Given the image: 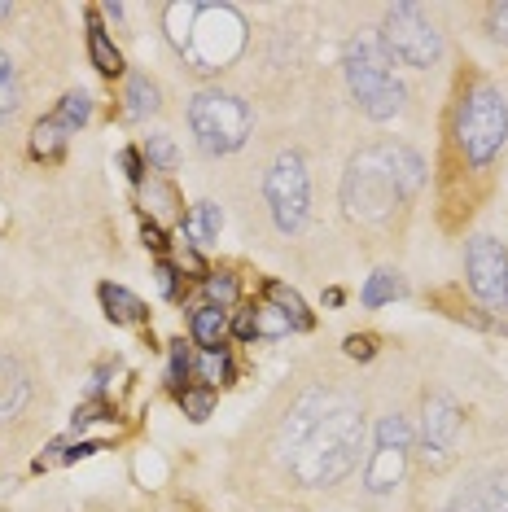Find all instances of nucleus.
I'll list each match as a JSON object with an SVG mask.
<instances>
[{"label": "nucleus", "mask_w": 508, "mask_h": 512, "mask_svg": "<svg viewBox=\"0 0 508 512\" xmlns=\"http://www.w3.org/2000/svg\"><path fill=\"white\" fill-rule=\"evenodd\" d=\"M180 407H184L189 421H206L211 407H215V394L211 390H180Z\"/></svg>", "instance_id": "a878e982"}, {"label": "nucleus", "mask_w": 508, "mask_h": 512, "mask_svg": "<svg viewBox=\"0 0 508 512\" xmlns=\"http://www.w3.org/2000/svg\"><path fill=\"white\" fill-rule=\"evenodd\" d=\"M101 307L114 324H141L145 320V302L136 294H127L123 285H101Z\"/></svg>", "instance_id": "ddd939ff"}, {"label": "nucleus", "mask_w": 508, "mask_h": 512, "mask_svg": "<svg viewBox=\"0 0 508 512\" xmlns=\"http://www.w3.org/2000/svg\"><path fill=\"white\" fill-rule=\"evenodd\" d=\"M154 276H158V294H163V298H176V267H171V263H158Z\"/></svg>", "instance_id": "473e14b6"}, {"label": "nucleus", "mask_w": 508, "mask_h": 512, "mask_svg": "<svg viewBox=\"0 0 508 512\" xmlns=\"http://www.w3.org/2000/svg\"><path fill=\"white\" fill-rule=\"evenodd\" d=\"M167 36L193 71L215 75L246 49V18L233 5H167Z\"/></svg>", "instance_id": "7ed1b4c3"}, {"label": "nucleus", "mask_w": 508, "mask_h": 512, "mask_svg": "<svg viewBox=\"0 0 508 512\" xmlns=\"http://www.w3.org/2000/svg\"><path fill=\"white\" fill-rule=\"evenodd\" d=\"M399 294H403L399 272L381 267V272H373V276H368V285H364V307H381V302H395Z\"/></svg>", "instance_id": "a211bd4d"}, {"label": "nucleus", "mask_w": 508, "mask_h": 512, "mask_svg": "<svg viewBox=\"0 0 508 512\" xmlns=\"http://www.w3.org/2000/svg\"><path fill=\"white\" fill-rule=\"evenodd\" d=\"M189 351H184V342H171V364H167V381L176 390H184V377H189Z\"/></svg>", "instance_id": "cd10ccee"}, {"label": "nucleus", "mask_w": 508, "mask_h": 512, "mask_svg": "<svg viewBox=\"0 0 508 512\" xmlns=\"http://www.w3.org/2000/svg\"><path fill=\"white\" fill-rule=\"evenodd\" d=\"M342 71H346V88H351V97L360 101L368 119L386 123L403 110V84L395 79V62L381 49V40L355 36L342 53Z\"/></svg>", "instance_id": "20e7f679"}, {"label": "nucleus", "mask_w": 508, "mask_h": 512, "mask_svg": "<svg viewBox=\"0 0 508 512\" xmlns=\"http://www.w3.org/2000/svg\"><path fill=\"white\" fill-rule=\"evenodd\" d=\"M425 180V162L408 145H373L351 158L342 176V206L351 219L381 224L395 215L403 197H412Z\"/></svg>", "instance_id": "f03ea898"}, {"label": "nucleus", "mask_w": 508, "mask_h": 512, "mask_svg": "<svg viewBox=\"0 0 508 512\" xmlns=\"http://www.w3.org/2000/svg\"><path fill=\"white\" fill-rule=\"evenodd\" d=\"M268 298L276 302V311H281L285 320L294 324V329H311V316H307V307H303V298L294 294L290 285H281V281H272L268 285Z\"/></svg>", "instance_id": "f3484780"}, {"label": "nucleus", "mask_w": 508, "mask_h": 512, "mask_svg": "<svg viewBox=\"0 0 508 512\" xmlns=\"http://www.w3.org/2000/svg\"><path fill=\"white\" fill-rule=\"evenodd\" d=\"M198 372H202L206 390L228 386V381H233V359H228L224 346H219V351H202V359H198Z\"/></svg>", "instance_id": "412c9836"}, {"label": "nucleus", "mask_w": 508, "mask_h": 512, "mask_svg": "<svg viewBox=\"0 0 508 512\" xmlns=\"http://www.w3.org/2000/svg\"><path fill=\"white\" fill-rule=\"evenodd\" d=\"M219 224H224V215H219L215 202H198L193 206V215L184 219V232H189V241H211Z\"/></svg>", "instance_id": "6ab92c4d"}, {"label": "nucleus", "mask_w": 508, "mask_h": 512, "mask_svg": "<svg viewBox=\"0 0 508 512\" xmlns=\"http://www.w3.org/2000/svg\"><path fill=\"white\" fill-rule=\"evenodd\" d=\"M469 289L478 294L482 307L504 311L508 307V250L495 237H473L465 254Z\"/></svg>", "instance_id": "9d476101"}, {"label": "nucleus", "mask_w": 508, "mask_h": 512, "mask_svg": "<svg viewBox=\"0 0 508 512\" xmlns=\"http://www.w3.org/2000/svg\"><path fill=\"white\" fill-rule=\"evenodd\" d=\"M290 329H294V324L285 320V316H281V311H276V307H263V311H259V333H268V337H281V333H290Z\"/></svg>", "instance_id": "c756f323"}, {"label": "nucleus", "mask_w": 508, "mask_h": 512, "mask_svg": "<svg viewBox=\"0 0 508 512\" xmlns=\"http://www.w3.org/2000/svg\"><path fill=\"white\" fill-rule=\"evenodd\" d=\"M381 49L390 53V62L425 71L443 57V36L434 31V22L425 18L421 5H395L386 9V22H381Z\"/></svg>", "instance_id": "0eeeda50"}, {"label": "nucleus", "mask_w": 508, "mask_h": 512, "mask_svg": "<svg viewBox=\"0 0 508 512\" xmlns=\"http://www.w3.org/2000/svg\"><path fill=\"white\" fill-rule=\"evenodd\" d=\"M62 141H66L62 127H57L53 119H44L36 132H31V154H36V158H53L57 149H62Z\"/></svg>", "instance_id": "5701e85b"}, {"label": "nucleus", "mask_w": 508, "mask_h": 512, "mask_svg": "<svg viewBox=\"0 0 508 512\" xmlns=\"http://www.w3.org/2000/svg\"><path fill=\"white\" fill-rule=\"evenodd\" d=\"M504 333H508V329H504Z\"/></svg>", "instance_id": "4c0bfd02"}, {"label": "nucleus", "mask_w": 508, "mask_h": 512, "mask_svg": "<svg viewBox=\"0 0 508 512\" xmlns=\"http://www.w3.org/2000/svg\"><path fill=\"white\" fill-rule=\"evenodd\" d=\"M233 333L241 337V342H250V337H259V311H241V316L233 320Z\"/></svg>", "instance_id": "2f4dec72"}, {"label": "nucleus", "mask_w": 508, "mask_h": 512, "mask_svg": "<svg viewBox=\"0 0 508 512\" xmlns=\"http://www.w3.org/2000/svg\"><path fill=\"white\" fill-rule=\"evenodd\" d=\"M263 193H268L272 219L281 232H298L307 224V206H311V176H307V162L303 154H281L272 162L268 180H263Z\"/></svg>", "instance_id": "6e6552de"}, {"label": "nucleus", "mask_w": 508, "mask_h": 512, "mask_svg": "<svg viewBox=\"0 0 508 512\" xmlns=\"http://www.w3.org/2000/svg\"><path fill=\"white\" fill-rule=\"evenodd\" d=\"M408 451H412V425H408V416H399V412L381 416L377 447H373V456H368V473H364L368 491H373V495L395 491V486L403 482V473H408Z\"/></svg>", "instance_id": "1a4fd4ad"}, {"label": "nucleus", "mask_w": 508, "mask_h": 512, "mask_svg": "<svg viewBox=\"0 0 508 512\" xmlns=\"http://www.w3.org/2000/svg\"><path fill=\"white\" fill-rule=\"evenodd\" d=\"M189 127L198 149H206V154H237L250 136V106L233 92L202 88L189 101Z\"/></svg>", "instance_id": "39448f33"}, {"label": "nucleus", "mask_w": 508, "mask_h": 512, "mask_svg": "<svg viewBox=\"0 0 508 512\" xmlns=\"http://www.w3.org/2000/svg\"><path fill=\"white\" fill-rule=\"evenodd\" d=\"M447 512H487V499H482V491H478V482L473 486H465L452 504H447Z\"/></svg>", "instance_id": "c85d7f7f"}, {"label": "nucleus", "mask_w": 508, "mask_h": 512, "mask_svg": "<svg viewBox=\"0 0 508 512\" xmlns=\"http://www.w3.org/2000/svg\"><path fill=\"white\" fill-rule=\"evenodd\" d=\"M206 298H211V307H219V311H224L228 302L237 298V281H233V276H224V272H219V276H211V281H206Z\"/></svg>", "instance_id": "bb28decb"}, {"label": "nucleus", "mask_w": 508, "mask_h": 512, "mask_svg": "<svg viewBox=\"0 0 508 512\" xmlns=\"http://www.w3.org/2000/svg\"><path fill=\"white\" fill-rule=\"evenodd\" d=\"M88 53H92V66H97L101 75H119L123 71V57H119V49H114V40L106 36L101 22H92L88 27Z\"/></svg>", "instance_id": "2eb2a0df"}, {"label": "nucleus", "mask_w": 508, "mask_h": 512, "mask_svg": "<svg viewBox=\"0 0 508 512\" xmlns=\"http://www.w3.org/2000/svg\"><path fill=\"white\" fill-rule=\"evenodd\" d=\"M123 167H127V176H132V180L145 176V171H141V154H136V149H123Z\"/></svg>", "instance_id": "f704fd0d"}, {"label": "nucleus", "mask_w": 508, "mask_h": 512, "mask_svg": "<svg viewBox=\"0 0 508 512\" xmlns=\"http://www.w3.org/2000/svg\"><path fill=\"white\" fill-rule=\"evenodd\" d=\"M145 158H149V167H154V171H176L180 149H176V141H171V136L154 132V136L145 141Z\"/></svg>", "instance_id": "4be33fe9"}, {"label": "nucleus", "mask_w": 508, "mask_h": 512, "mask_svg": "<svg viewBox=\"0 0 508 512\" xmlns=\"http://www.w3.org/2000/svg\"><path fill=\"white\" fill-rule=\"evenodd\" d=\"M373 337H346V355H355V359H373Z\"/></svg>", "instance_id": "72a5a7b5"}, {"label": "nucleus", "mask_w": 508, "mask_h": 512, "mask_svg": "<svg viewBox=\"0 0 508 512\" xmlns=\"http://www.w3.org/2000/svg\"><path fill=\"white\" fill-rule=\"evenodd\" d=\"M27 372L18 368V359L0 355V421H9V416H18L22 407H27Z\"/></svg>", "instance_id": "f8f14e48"}, {"label": "nucleus", "mask_w": 508, "mask_h": 512, "mask_svg": "<svg viewBox=\"0 0 508 512\" xmlns=\"http://www.w3.org/2000/svg\"><path fill=\"white\" fill-rule=\"evenodd\" d=\"M460 438V407L452 394H430L421 407V447H425V464L443 469L456 451Z\"/></svg>", "instance_id": "9b49d317"}, {"label": "nucleus", "mask_w": 508, "mask_h": 512, "mask_svg": "<svg viewBox=\"0 0 508 512\" xmlns=\"http://www.w3.org/2000/svg\"><path fill=\"white\" fill-rule=\"evenodd\" d=\"M281 451L290 460V473L303 486H338L360 464L364 451L360 403L325 390L303 394L281 429Z\"/></svg>", "instance_id": "f257e3e1"}, {"label": "nucleus", "mask_w": 508, "mask_h": 512, "mask_svg": "<svg viewBox=\"0 0 508 512\" xmlns=\"http://www.w3.org/2000/svg\"><path fill=\"white\" fill-rule=\"evenodd\" d=\"M14 106H18V75H14V62L0 53V123L14 114Z\"/></svg>", "instance_id": "393cba45"}, {"label": "nucleus", "mask_w": 508, "mask_h": 512, "mask_svg": "<svg viewBox=\"0 0 508 512\" xmlns=\"http://www.w3.org/2000/svg\"><path fill=\"white\" fill-rule=\"evenodd\" d=\"M88 114H92L88 92H66L62 106H57V114H53V123L62 127V132H75V127H84V123H88Z\"/></svg>", "instance_id": "aec40b11"}, {"label": "nucleus", "mask_w": 508, "mask_h": 512, "mask_svg": "<svg viewBox=\"0 0 508 512\" xmlns=\"http://www.w3.org/2000/svg\"><path fill=\"white\" fill-rule=\"evenodd\" d=\"M456 136H460V149H465L469 162H491L495 154L504 149V136H508V106L495 88H473L460 106V119H456Z\"/></svg>", "instance_id": "423d86ee"}, {"label": "nucleus", "mask_w": 508, "mask_h": 512, "mask_svg": "<svg viewBox=\"0 0 508 512\" xmlns=\"http://www.w3.org/2000/svg\"><path fill=\"white\" fill-rule=\"evenodd\" d=\"M193 342L202 346V351H219V342H224V333H228V316L219 307H202V311H193Z\"/></svg>", "instance_id": "4468645a"}, {"label": "nucleus", "mask_w": 508, "mask_h": 512, "mask_svg": "<svg viewBox=\"0 0 508 512\" xmlns=\"http://www.w3.org/2000/svg\"><path fill=\"white\" fill-rule=\"evenodd\" d=\"M123 101H127V119H149V114L158 110V84H149L145 75H132L127 79V92H123Z\"/></svg>", "instance_id": "dca6fc26"}, {"label": "nucleus", "mask_w": 508, "mask_h": 512, "mask_svg": "<svg viewBox=\"0 0 508 512\" xmlns=\"http://www.w3.org/2000/svg\"><path fill=\"white\" fill-rule=\"evenodd\" d=\"M145 246L167 250V237H163V228H158V224H145Z\"/></svg>", "instance_id": "c9c22d12"}, {"label": "nucleus", "mask_w": 508, "mask_h": 512, "mask_svg": "<svg viewBox=\"0 0 508 512\" xmlns=\"http://www.w3.org/2000/svg\"><path fill=\"white\" fill-rule=\"evenodd\" d=\"M0 18H9V5H5V0H0Z\"/></svg>", "instance_id": "e433bc0d"}, {"label": "nucleus", "mask_w": 508, "mask_h": 512, "mask_svg": "<svg viewBox=\"0 0 508 512\" xmlns=\"http://www.w3.org/2000/svg\"><path fill=\"white\" fill-rule=\"evenodd\" d=\"M478 491H482V499H487V512H508V473L478 477Z\"/></svg>", "instance_id": "b1692460"}, {"label": "nucleus", "mask_w": 508, "mask_h": 512, "mask_svg": "<svg viewBox=\"0 0 508 512\" xmlns=\"http://www.w3.org/2000/svg\"><path fill=\"white\" fill-rule=\"evenodd\" d=\"M487 27H491L495 40L508 44V0H504V5H491V9H487Z\"/></svg>", "instance_id": "7c9ffc66"}]
</instances>
